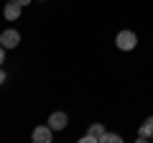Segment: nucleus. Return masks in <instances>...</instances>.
<instances>
[{"instance_id":"9","label":"nucleus","mask_w":153,"mask_h":143,"mask_svg":"<svg viewBox=\"0 0 153 143\" xmlns=\"http://www.w3.org/2000/svg\"><path fill=\"white\" fill-rule=\"evenodd\" d=\"M3 59H5V46L0 44V64H3Z\"/></svg>"},{"instance_id":"1","label":"nucleus","mask_w":153,"mask_h":143,"mask_svg":"<svg viewBox=\"0 0 153 143\" xmlns=\"http://www.w3.org/2000/svg\"><path fill=\"white\" fill-rule=\"evenodd\" d=\"M115 46L120 51H133L138 46V36L133 31H120L117 36H115Z\"/></svg>"},{"instance_id":"7","label":"nucleus","mask_w":153,"mask_h":143,"mask_svg":"<svg viewBox=\"0 0 153 143\" xmlns=\"http://www.w3.org/2000/svg\"><path fill=\"white\" fill-rule=\"evenodd\" d=\"M148 138H153V115L140 125V133H138V141H148Z\"/></svg>"},{"instance_id":"2","label":"nucleus","mask_w":153,"mask_h":143,"mask_svg":"<svg viewBox=\"0 0 153 143\" xmlns=\"http://www.w3.org/2000/svg\"><path fill=\"white\" fill-rule=\"evenodd\" d=\"M102 136H105V125H102V123H92L89 130L84 133L79 141H82V143H102Z\"/></svg>"},{"instance_id":"4","label":"nucleus","mask_w":153,"mask_h":143,"mask_svg":"<svg viewBox=\"0 0 153 143\" xmlns=\"http://www.w3.org/2000/svg\"><path fill=\"white\" fill-rule=\"evenodd\" d=\"M33 141L36 143H51V138H54V130H51V125H38L33 128Z\"/></svg>"},{"instance_id":"10","label":"nucleus","mask_w":153,"mask_h":143,"mask_svg":"<svg viewBox=\"0 0 153 143\" xmlns=\"http://www.w3.org/2000/svg\"><path fill=\"white\" fill-rule=\"evenodd\" d=\"M0 84H5V72L0 69Z\"/></svg>"},{"instance_id":"11","label":"nucleus","mask_w":153,"mask_h":143,"mask_svg":"<svg viewBox=\"0 0 153 143\" xmlns=\"http://www.w3.org/2000/svg\"><path fill=\"white\" fill-rule=\"evenodd\" d=\"M18 3H21V5H28V3H31V0H18Z\"/></svg>"},{"instance_id":"6","label":"nucleus","mask_w":153,"mask_h":143,"mask_svg":"<svg viewBox=\"0 0 153 143\" xmlns=\"http://www.w3.org/2000/svg\"><path fill=\"white\" fill-rule=\"evenodd\" d=\"M21 3L18 0H10V3H5V8H3V16L8 18V21H18V16H21Z\"/></svg>"},{"instance_id":"5","label":"nucleus","mask_w":153,"mask_h":143,"mask_svg":"<svg viewBox=\"0 0 153 143\" xmlns=\"http://www.w3.org/2000/svg\"><path fill=\"white\" fill-rule=\"evenodd\" d=\"M49 125H51V130H64V128L69 125V115H66V112H51Z\"/></svg>"},{"instance_id":"8","label":"nucleus","mask_w":153,"mask_h":143,"mask_svg":"<svg viewBox=\"0 0 153 143\" xmlns=\"http://www.w3.org/2000/svg\"><path fill=\"white\" fill-rule=\"evenodd\" d=\"M102 143H123V136H117V133H107V130H105Z\"/></svg>"},{"instance_id":"3","label":"nucleus","mask_w":153,"mask_h":143,"mask_svg":"<svg viewBox=\"0 0 153 143\" xmlns=\"http://www.w3.org/2000/svg\"><path fill=\"white\" fill-rule=\"evenodd\" d=\"M0 44L5 46V49H16V46L21 44V33H18L16 28H8V31L0 33Z\"/></svg>"}]
</instances>
